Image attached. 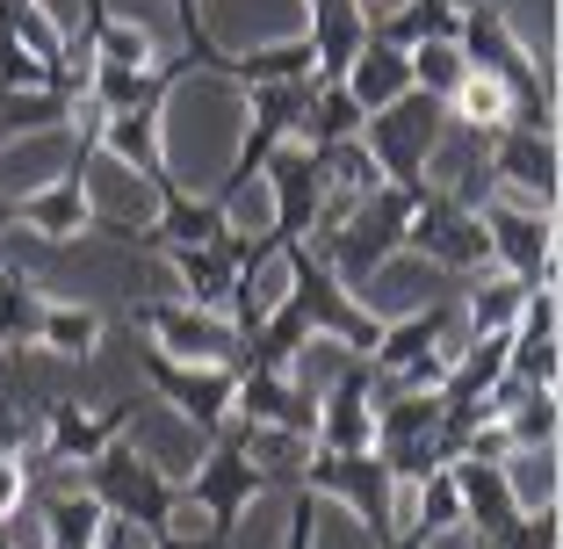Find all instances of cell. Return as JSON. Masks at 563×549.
Listing matches in <instances>:
<instances>
[{"label": "cell", "mask_w": 563, "mask_h": 549, "mask_svg": "<svg viewBox=\"0 0 563 549\" xmlns=\"http://www.w3.org/2000/svg\"><path fill=\"white\" fill-rule=\"evenodd\" d=\"M455 51H463V66H470V73H484V80H492L498 95H506V109H514L506 123H528V131H556V117H549V80H542V58H534V51L514 36L506 8H492V0L463 8Z\"/></svg>", "instance_id": "obj_1"}, {"label": "cell", "mask_w": 563, "mask_h": 549, "mask_svg": "<svg viewBox=\"0 0 563 549\" xmlns=\"http://www.w3.org/2000/svg\"><path fill=\"white\" fill-rule=\"evenodd\" d=\"M448 138V109L419 87H405L398 101H383L362 117V152L376 160L383 188H398V196H419L433 182V152Z\"/></svg>", "instance_id": "obj_2"}, {"label": "cell", "mask_w": 563, "mask_h": 549, "mask_svg": "<svg viewBox=\"0 0 563 549\" xmlns=\"http://www.w3.org/2000/svg\"><path fill=\"white\" fill-rule=\"evenodd\" d=\"M80 484L101 499V514H109V520L145 528V535L174 528V514H181V477H166V470L137 449L131 433H117L101 455H87V463H80Z\"/></svg>", "instance_id": "obj_3"}, {"label": "cell", "mask_w": 563, "mask_h": 549, "mask_svg": "<svg viewBox=\"0 0 563 549\" xmlns=\"http://www.w3.org/2000/svg\"><path fill=\"white\" fill-rule=\"evenodd\" d=\"M405 217H412V196H398V188H368V196H354V210L340 217L332 232L303 239V246L354 289V283H368L390 253H405Z\"/></svg>", "instance_id": "obj_4"}, {"label": "cell", "mask_w": 563, "mask_h": 549, "mask_svg": "<svg viewBox=\"0 0 563 549\" xmlns=\"http://www.w3.org/2000/svg\"><path fill=\"white\" fill-rule=\"evenodd\" d=\"M267 484H275V477L253 463V449H246V419H224V427H217V449L181 477V506H196L202 528L239 535V514L261 499Z\"/></svg>", "instance_id": "obj_5"}, {"label": "cell", "mask_w": 563, "mask_h": 549, "mask_svg": "<svg viewBox=\"0 0 563 549\" xmlns=\"http://www.w3.org/2000/svg\"><path fill=\"white\" fill-rule=\"evenodd\" d=\"M303 492H325V499L354 506V520L368 528V549L390 542V535L405 528L398 477L383 470L376 449H311V463H303Z\"/></svg>", "instance_id": "obj_6"}, {"label": "cell", "mask_w": 563, "mask_h": 549, "mask_svg": "<svg viewBox=\"0 0 563 549\" xmlns=\"http://www.w3.org/2000/svg\"><path fill=\"white\" fill-rule=\"evenodd\" d=\"M405 246L427 253V261H441L448 275H477V267H492L484 202H470V196H455V188L427 182L412 196V217H405Z\"/></svg>", "instance_id": "obj_7"}, {"label": "cell", "mask_w": 563, "mask_h": 549, "mask_svg": "<svg viewBox=\"0 0 563 549\" xmlns=\"http://www.w3.org/2000/svg\"><path fill=\"white\" fill-rule=\"evenodd\" d=\"M368 449H376L383 470L398 477V492H412L427 470H441L448 463V449H441V391H383Z\"/></svg>", "instance_id": "obj_8"}, {"label": "cell", "mask_w": 563, "mask_h": 549, "mask_svg": "<svg viewBox=\"0 0 563 549\" xmlns=\"http://www.w3.org/2000/svg\"><path fill=\"white\" fill-rule=\"evenodd\" d=\"M137 419V398H117V405H73V398H51L44 405V433H36L22 463H30V484L51 477V470H80L87 455H101L117 433H131Z\"/></svg>", "instance_id": "obj_9"}, {"label": "cell", "mask_w": 563, "mask_h": 549, "mask_svg": "<svg viewBox=\"0 0 563 549\" xmlns=\"http://www.w3.org/2000/svg\"><path fill=\"white\" fill-rule=\"evenodd\" d=\"M261 182H267V196H275V253L282 246H303V239L318 232V210H325V196H332V167H325V152L318 145H275L267 152V167H261Z\"/></svg>", "instance_id": "obj_10"}, {"label": "cell", "mask_w": 563, "mask_h": 549, "mask_svg": "<svg viewBox=\"0 0 563 549\" xmlns=\"http://www.w3.org/2000/svg\"><path fill=\"white\" fill-rule=\"evenodd\" d=\"M137 362H145V383L188 419V427L217 433L224 419H232V391H239V369L232 362H181V354L152 348V340L137 348Z\"/></svg>", "instance_id": "obj_11"}, {"label": "cell", "mask_w": 563, "mask_h": 549, "mask_svg": "<svg viewBox=\"0 0 563 549\" xmlns=\"http://www.w3.org/2000/svg\"><path fill=\"white\" fill-rule=\"evenodd\" d=\"M232 419H246L253 433H282V441H311L318 433V398L297 383V369H253L239 362Z\"/></svg>", "instance_id": "obj_12"}, {"label": "cell", "mask_w": 563, "mask_h": 549, "mask_svg": "<svg viewBox=\"0 0 563 549\" xmlns=\"http://www.w3.org/2000/svg\"><path fill=\"white\" fill-rule=\"evenodd\" d=\"M484 239H492V267L498 275H520L534 289H556V224L549 210H506V202H484Z\"/></svg>", "instance_id": "obj_13"}, {"label": "cell", "mask_w": 563, "mask_h": 549, "mask_svg": "<svg viewBox=\"0 0 563 549\" xmlns=\"http://www.w3.org/2000/svg\"><path fill=\"white\" fill-rule=\"evenodd\" d=\"M484 167L514 188L528 210H556V131L498 123V131H484Z\"/></svg>", "instance_id": "obj_14"}, {"label": "cell", "mask_w": 563, "mask_h": 549, "mask_svg": "<svg viewBox=\"0 0 563 549\" xmlns=\"http://www.w3.org/2000/svg\"><path fill=\"white\" fill-rule=\"evenodd\" d=\"M145 333H152V348H166V354H181V362H232L239 369V326L224 311H196L188 297H159V304H145Z\"/></svg>", "instance_id": "obj_15"}, {"label": "cell", "mask_w": 563, "mask_h": 549, "mask_svg": "<svg viewBox=\"0 0 563 549\" xmlns=\"http://www.w3.org/2000/svg\"><path fill=\"white\" fill-rule=\"evenodd\" d=\"M30 224L36 239H51V246H66V239H87L95 232V202H87V167H73L66 160V174L58 182H44V188H22L15 202H0V224Z\"/></svg>", "instance_id": "obj_16"}, {"label": "cell", "mask_w": 563, "mask_h": 549, "mask_svg": "<svg viewBox=\"0 0 563 549\" xmlns=\"http://www.w3.org/2000/svg\"><path fill=\"white\" fill-rule=\"evenodd\" d=\"M368 433H376V369L354 354V362L340 369V383L318 398L311 449H368Z\"/></svg>", "instance_id": "obj_17"}, {"label": "cell", "mask_w": 563, "mask_h": 549, "mask_svg": "<svg viewBox=\"0 0 563 549\" xmlns=\"http://www.w3.org/2000/svg\"><path fill=\"white\" fill-rule=\"evenodd\" d=\"M368 15V36L390 51H419V44H455L463 30V0H376L362 8Z\"/></svg>", "instance_id": "obj_18"}, {"label": "cell", "mask_w": 563, "mask_h": 549, "mask_svg": "<svg viewBox=\"0 0 563 549\" xmlns=\"http://www.w3.org/2000/svg\"><path fill=\"white\" fill-rule=\"evenodd\" d=\"M58 123H80L73 95H58V87H0V152L30 131H58Z\"/></svg>", "instance_id": "obj_19"}, {"label": "cell", "mask_w": 563, "mask_h": 549, "mask_svg": "<svg viewBox=\"0 0 563 549\" xmlns=\"http://www.w3.org/2000/svg\"><path fill=\"white\" fill-rule=\"evenodd\" d=\"M340 80H347V95L362 101V109H383V101H398L405 87H412V58H405V51H390V44H376V36H368V44L354 51V66L340 73Z\"/></svg>", "instance_id": "obj_20"}, {"label": "cell", "mask_w": 563, "mask_h": 549, "mask_svg": "<svg viewBox=\"0 0 563 549\" xmlns=\"http://www.w3.org/2000/svg\"><path fill=\"white\" fill-rule=\"evenodd\" d=\"M362 101L347 95V80H318V95H311V109H303V123H297V145H347V138H362Z\"/></svg>", "instance_id": "obj_21"}, {"label": "cell", "mask_w": 563, "mask_h": 549, "mask_svg": "<svg viewBox=\"0 0 563 549\" xmlns=\"http://www.w3.org/2000/svg\"><path fill=\"white\" fill-rule=\"evenodd\" d=\"M36 348H51L58 362H87V354L101 348V311H95V304L44 297V318H36Z\"/></svg>", "instance_id": "obj_22"}, {"label": "cell", "mask_w": 563, "mask_h": 549, "mask_svg": "<svg viewBox=\"0 0 563 549\" xmlns=\"http://www.w3.org/2000/svg\"><path fill=\"white\" fill-rule=\"evenodd\" d=\"M528 289L534 283H520V275H484V283L470 289V304H463L470 340H477V333H514V318H520V304H528Z\"/></svg>", "instance_id": "obj_23"}, {"label": "cell", "mask_w": 563, "mask_h": 549, "mask_svg": "<svg viewBox=\"0 0 563 549\" xmlns=\"http://www.w3.org/2000/svg\"><path fill=\"white\" fill-rule=\"evenodd\" d=\"M36 318H44V289L0 267V348H36Z\"/></svg>", "instance_id": "obj_24"}, {"label": "cell", "mask_w": 563, "mask_h": 549, "mask_svg": "<svg viewBox=\"0 0 563 549\" xmlns=\"http://www.w3.org/2000/svg\"><path fill=\"white\" fill-rule=\"evenodd\" d=\"M441 109H448V123H463V131H477V138H484V131H498V123L514 117V109H506V95H498L484 73H463V87H455Z\"/></svg>", "instance_id": "obj_25"}, {"label": "cell", "mask_w": 563, "mask_h": 549, "mask_svg": "<svg viewBox=\"0 0 563 549\" xmlns=\"http://www.w3.org/2000/svg\"><path fill=\"white\" fill-rule=\"evenodd\" d=\"M405 58H412V87L433 95V101H448L455 87H463V73H470L455 44H419V51H405Z\"/></svg>", "instance_id": "obj_26"}, {"label": "cell", "mask_w": 563, "mask_h": 549, "mask_svg": "<svg viewBox=\"0 0 563 549\" xmlns=\"http://www.w3.org/2000/svg\"><path fill=\"white\" fill-rule=\"evenodd\" d=\"M174 22H181L188 66H196V73H217V80H224V73H232V51H224L210 30H202V0H174Z\"/></svg>", "instance_id": "obj_27"}, {"label": "cell", "mask_w": 563, "mask_h": 549, "mask_svg": "<svg viewBox=\"0 0 563 549\" xmlns=\"http://www.w3.org/2000/svg\"><path fill=\"white\" fill-rule=\"evenodd\" d=\"M556 535H563V514H556V499H542V506H528V520L506 542H484V549H556Z\"/></svg>", "instance_id": "obj_28"}, {"label": "cell", "mask_w": 563, "mask_h": 549, "mask_svg": "<svg viewBox=\"0 0 563 549\" xmlns=\"http://www.w3.org/2000/svg\"><path fill=\"white\" fill-rule=\"evenodd\" d=\"M22 506H30V463L0 455V520H22Z\"/></svg>", "instance_id": "obj_29"}, {"label": "cell", "mask_w": 563, "mask_h": 549, "mask_svg": "<svg viewBox=\"0 0 563 549\" xmlns=\"http://www.w3.org/2000/svg\"><path fill=\"white\" fill-rule=\"evenodd\" d=\"M145 549H232V535H217V528L196 535V528H181V520H174V528H159Z\"/></svg>", "instance_id": "obj_30"}, {"label": "cell", "mask_w": 563, "mask_h": 549, "mask_svg": "<svg viewBox=\"0 0 563 549\" xmlns=\"http://www.w3.org/2000/svg\"><path fill=\"white\" fill-rule=\"evenodd\" d=\"M311 528H318V506H311V492L297 484V499H289V542H282V549H311Z\"/></svg>", "instance_id": "obj_31"}, {"label": "cell", "mask_w": 563, "mask_h": 549, "mask_svg": "<svg viewBox=\"0 0 563 549\" xmlns=\"http://www.w3.org/2000/svg\"><path fill=\"white\" fill-rule=\"evenodd\" d=\"M15 8H22V0H0V30H8V15H15Z\"/></svg>", "instance_id": "obj_32"}]
</instances>
